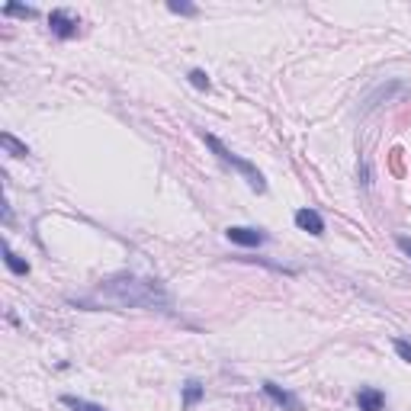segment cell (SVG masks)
I'll return each instance as SVG.
<instances>
[{
	"label": "cell",
	"instance_id": "6da1fadb",
	"mask_svg": "<svg viewBox=\"0 0 411 411\" xmlns=\"http://www.w3.org/2000/svg\"><path fill=\"white\" fill-rule=\"evenodd\" d=\"M100 293H106L110 299H116L119 305H164V293L158 289L154 280H138V277H129V273H119V277H110L103 283Z\"/></svg>",
	"mask_w": 411,
	"mask_h": 411
},
{
	"label": "cell",
	"instance_id": "7a4b0ae2",
	"mask_svg": "<svg viewBox=\"0 0 411 411\" xmlns=\"http://www.w3.org/2000/svg\"><path fill=\"white\" fill-rule=\"evenodd\" d=\"M199 138H203V142L209 145V151H212V154L222 161V164H229L231 171H238V174L245 177V180H247V187H251L254 193H267V180H264V174H261V171H257V167L251 164V161L238 158V154L229 148V145H222L219 138H215V135H209V132H199Z\"/></svg>",
	"mask_w": 411,
	"mask_h": 411
},
{
	"label": "cell",
	"instance_id": "3957f363",
	"mask_svg": "<svg viewBox=\"0 0 411 411\" xmlns=\"http://www.w3.org/2000/svg\"><path fill=\"white\" fill-rule=\"evenodd\" d=\"M48 29H52V36H55V39L68 42V39H74V36H78L80 20L71 13V10H52V13H48Z\"/></svg>",
	"mask_w": 411,
	"mask_h": 411
},
{
	"label": "cell",
	"instance_id": "277c9868",
	"mask_svg": "<svg viewBox=\"0 0 411 411\" xmlns=\"http://www.w3.org/2000/svg\"><path fill=\"white\" fill-rule=\"evenodd\" d=\"M225 235L238 247H261L267 241V235L261 229H247V225H231V229H225Z\"/></svg>",
	"mask_w": 411,
	"mask_h": 411
},
{
	"label": "cell",
	"instance_id": "5b68a950",
	"mask_svg": "<svg viewBox=\"0 0 411 411\" xmlns=\"http://www.w3.org/2000/svg\"><path fill=\"white\" fill-rule=\"evenodd\" d=\"M264 396L270 398V402H277L280 408H286V411H302V402L293 396V392H286L283 386H277V382H264Z\"/></svg>",
	"mask_w": 411,
	"mask_h": 411
},
{
	"label": "cell",
	"instance_id": "8992f818",
	"mask_svg": "<svg viewBox=\"0 0 411 411\" xmlns=\"http://www.w3.org/2000/svg\"><path fill=\"white\" fill-rule=\"evenodd\" d=\"M296 229L305 231V235H312V238H322L324 235L322 212H315V209H299V212H296Z\"/></svg>",
	"mask_w": 411,
	"mask_h": 411
},
{
	"label": "cell",
	"instance_id": "52a82bcc",
	"mask_svg": "<svg viewBox=\"0 0 411 411\" xmlns=\"http://www.w3.org/2000/svg\"><path fill=\"white\" fill-rule=\"evenodd\" d=\"M356 408L382 411L386 408V392H380V389H373V386H360V392H356Z\"/></svg>",
	"mask_w": 411,
	"mask_h": 411
},
{
	"label": "cell",
	"instance_id": "ba28073f",
	"mask_svg": "<svg viewBox=\"0 0 411 411\" xmlns=\"http://www.w3.org/2000/svg\"><path fill=\"white\" fill-rule=\"evenodd\" d=\"M206 396V386L199 380H187L183 382V411H193Z\"/></svg>",
	"mask_w": 411,
	"mask_h": 411
},
{
	"label": "cell",
	"instance_id": "9c48e42d",
	"mask_svg": "<svg viewBox=\"0 0 411 411\" xmlns=\"http://www.w3.org/2000/svg\"><path fill=\"white\" fill-rule=\"evenodd\" d=\"M3 264H7V270L10 273H16V277H26V273H29V264H26L23 257L7 245V241H3Z\"/></svg>",
	"mask_w": 411,
	"mask_h": 411
},
{
	"label": "cell",
	"instance_id": "30bf717a",
	"mask_svg": "<svg viewBox=\"0 0 411 411\" xmlns=\"http://www.w3.org/2000/svg\"><path fill=\"white\" fill-rule=\"evenodd\" d=\"M0 145H3V148H7V154H13V158H26V154H29V148H26V145L20 142L16 135H10V132L0 135Z\"/></svg>",
	"mask_w": 411,
	"mask_h": 411
},
{
	"label": "cell",
	"instance_id": "8fae6325",
	"mask_svg": "<svg viewBox=\"0 0 411 411\" xmlns=\"http://www.w3.org/2000/svg\"><path fill=\"white\" fill-rule=\"evenodd\" d=\"M62 405L71 411H106L103 405L96 402H87V398H78V396H62Z\"/></svg>",
	"mask_w": 411,
	"mask_h": 411
},
{
	"label": "cell",
	"instance_id": "7c38bea8",
	"mask_svg": "<svg viewBox=\"0 0 411 411\" xmlns=\"http://www.w3.org/2000/svg\"><path fill=\"white\" fill-rule=\"evenodd\" d=\"M187 80H190L196 90H203V94H209V90H212V80H209V74H206L203 68H193V71L187 74Z\"/></svg>",
	"mask_w": 411,
	"mask_h": 411
},
{
	"label": "cell",
	"instance_id": "4fadbf2b",
	"mask_svg": "<svg viewBox=\"0 0 411 411\" xmlns=\"http://www.w3.org/2000/svg\"><path fill=\"white\" fill-rule=\"evenodd\" d=\"M3 16H23V20H36V10L32 7H20V3H7Z\"/></svg>",
	"mask_w": 411,
	"mask_h": 411
},
{
	"label": "cell",
	"instance_id": "5bb4252c",
	"mask_svg": "<svg viewBox=\"0 0 411 411\" xmlns=\"http://www.w3.org/2000/svg\"><path fill=\"white\" fill-rule=\"evenodd\" d=\"M392 347H396V354L402 356L405 363H411V340H405V338H396V340H392Z\"/></svg>",
	"mask_w": 411,
	"mask_h": 411
},
{
	"label": "cell",
	"instance_id": "9a60e30c",
	"mask_svg": "<svg viewBox=\"0 0 411 411\" xmlns=\"http://www.w3.org/2000/svg\"><path fill=\"white\" fill-rule=\"evenodd\" d=\"M167 10H171V13H180V16H196L199 13L193 3H177V0H171V3H167Z\"/></svg>",
	"mask_w": 411,
	"mask_h": 411
},
{
	"label": "cell",
	"instance_id": "2e32d148",
	"mask_svg": "<svg viewBox=\"0 0 411 411\" xmlns=\"http://www.w3.org/2000/svg\"><path fill=\"white\" fill-rule=\"evenodd\" d=\"M396 245H398V251H402V254H405V257H411V238L398 235V238H396Z\"/></svg>",
	"mask_w": 411,
	"mask_h": 411
}]
</instances>
